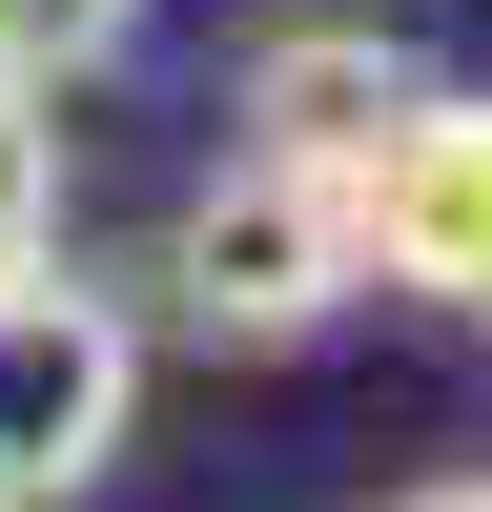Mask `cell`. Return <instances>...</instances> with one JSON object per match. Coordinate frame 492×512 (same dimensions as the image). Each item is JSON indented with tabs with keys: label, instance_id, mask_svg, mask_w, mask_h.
Segmentation results:
<instances>
[{
	"label": "cell",
	"instance_id": "7a4b0ae2",
	"mask_svg": "<svg viewBox=\"0 0 492 512\" xmlns=\"http://www.w3.org/2000/svg\"><path fill=\"white\" fill-rule=\"evenodd\" d=\"M123 431H144V328H123V287H82L62 246L0 267V512L103 492Z\"/></svg>",
	"mask_w": 492,
	"mask_h": 512
},
{
	"label": "cell",
	"instance_id": "5b68a950",
	"mask_svg": "<svg viewBox=\"0 0 492 512\" xmlns=\"http://www.w3.org/2000/svg\"><path fill=\"white\" fill-rule=\"evenodd\" d=\"M62 246V82L0 62V267H41Z\"/></svg>",
	"mask_w": 492,
	"mask_h": 512
},
{
	"label": "cell",
	"instance_id": "277c9868",
	"mask_svg": "<svg viewBox=\"0 0 492 512\" xmlns=\"http://www.w3.org/2000/svg\"><path fill=\"white\" fill-rule=\"evenodd\" d=\"M410 103H431V62H410L390 21H267V41H246V82H226L246 144H308V164H369Z\"/></svg>",
	"mask_w": 492,
	"mask_h": 512
},
{
	"label": "cell",
	"instance_id": "6da1fadb",
	"mask_svg": "<svg viewBox=\"0 0 492 512\" xmlns=\"http://www.w3.org/2000/svg\"><path fill=\"white\" fill-rule=\"evenodd\" d=\"M349 287H369V226H349V164H308V144H226L164 205V308L205 349H308Z\"/></svg>",
	"mask_w": 492,
	"mask_h": 512
},
{
	"label": "cell",
	"instance_id": "52a82bcc",
	"mask_svg": "<svg viewBox=\"0 0 492 512\" xmlns=\"http://www.w3.org/2000/svg\"><path fill=\"white\" fill-rule=\"evenodd\" d=\"M390 512H492V472H431V492H390Z\"/></svg>",
	"mask_w": 492,
	"mask_h": 512
},
{
	"label": "cell",
	"instance_id": "3957f363",
	"mask_svg": "<svg viewBox=\"0 0 492 512\" xmlns=\"http://www.w3.org/2000/svg\"><path fill=\"white\" fill-rule=\"evenodd\" d=\"M349 226H369V267H390V287L472 308V267H492V103H451V82H431V103L349 164Z\"/></svg>",
	"mask_w": 492,
	"mask_h": 512
},
{
	"label": "cell",
	"instance_id": "8992f818",
	"mask_svg": "<svg viewBox=\"0 0 492 512\" xmlns=\"http://www.w3.org/2000/svg\"><path fill=\"white\" fill-rule=\"evenodd\" d=\"M144 21H164V0H0V62H21V82H103Z\"/></svg>",
	"mask_w": 492,
	"mask_h": 512
},
{
	"label": "cell",
	"instance_id": "ba28073f",
	"mask_svg": "<svg viewBox=\"0 0 492 512\" xmlns=\"http://www.w3.org/2000/svg\"><path fill=\"white\" fill-rule=\"evenodd\" d=\"M472 328H492V267H472Z\"/></svg>",
	"mask_w": 492,
	"mask_h": 512
}]
</instances>
